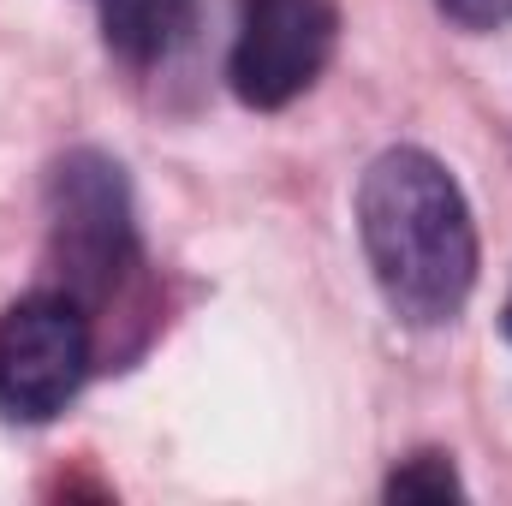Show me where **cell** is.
<instances>
[{"instance_id": "cell-6", "label": "cell", "mask_w": 512, "mask_h": 506, "mask_svg": "<svg viewBox=\"0 0 512 506\" xmlns=\"http://www.w3.org/2000/svg\"><path fill=\"white\" fill-rule=\"evenodd\" d=\"M382 495L387 501H453V495H465V483H459L453 459L429 447V453H411L405 465H393Z\"/></svg>"}, {"instance_id": "cell-8", "label": "cell", "mask_w": 512, "mask_h": 506, "mask_svg": "<svg viewBox=\"0 0 512 506\" xmlns=\"http://www.w3.org/2000/svg\"><path fill=\"white\" fill-rule=\"evenodd\" d=\"M501 328H507V340H512V298H507V310H501Z\"/></svg>"}, {"instance_id": "cell-3", "label": "cell", "mask_w": 512, "mask_h": 506, "mask_svg": "<svg viewBox=\"0 0 512 506\" xmlns=\"http://www.w3.org/2000/svg\"><path fill=\"white\" fill-rule=\"evenodd\" d=\"M96 364L90 310L72 292H30L0 310V417L48 423L60 417Z\"/></svg>"}, {"instance_id": "cell-7", "label": "cell", "mask_w": 512, "mask_h": 506, "mask_svg": "<svg viewBox=\"0 0 512 506\" xmlns=\"http://www.w3.org/2000/svg\"><path fill=\"white\" fill-rule=\"evenodd\" d=\"M435 12L459 30H507L512 24V0H435Z\"/></svg>"}, {"instance_id": "cell-2", "label": "cell", "mask_w": 512, "mask_h": 506, "mask_svg": "<svg viewBox=\"0 0 512 506\" xmlns=\"http://www.w3.org/2000/svg\"><path fill=\"white\" fill-rule=\"evenodd\" d=\"M48 256L60 292L84 310L120 298L137 268V215H131L126 167L102 149H72L48 173Z\"/></svg>"}, {"instance_id": "cell-5", "label": "cell", "mask_w": 512, "mask_h": 506, "mask_svg": "<svg viewBox=\"0 0 512 506\" xmlns=\"http://www.w3.org/2000/svg\"><path fill=\"white\" fill-rule=\"evenodd\" d=\"M96 6H102V42L126 66L167 60L197 18V0H96Z\"/></svg>"}, {"instance_id": "cell-4", "label": "cell", "mask_w": 512, "mask_h": 506, "mask_svg": "<svg viewBox=\"0 0 512 506\" xmlns=\"http://www.w3.org/2000/svg\"><path fill=\"white\" fill-rule=\"evenodd\" d=\"M334 36H340L334 0H239L227 48L233 96L262 114L298 102L334 60Z\"/></svg>"}, {"instance_id": "cell-1", "label": "cell", "mask_w": 512, "mask_h": 506, "mask_svg": "<svg viewBox=\"0 0 512 506\" xmlns=\"http://www.w3.org/2000/svg\"><path fill=\"white\" fill-rule=\"evenodd\" d=\"M358 239L387 310L447 328L477 286V227L459 179L417 143L382 149L358 179Z\"/></svg>"}]
</instances>
